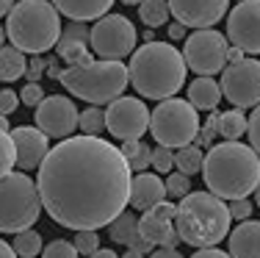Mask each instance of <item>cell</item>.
<instances>
[{"mask_svg": "<svg viewBox=\"0 0 260 258\" xmlns=\"http://www.w3.org/2000/svg\"><path fill=\"white\" fill-rule=\"evenodd\" d=\"M221 97L233 103V108H257L260 100V64L257 59H241L238 64H227L221 70Z\"/></svg>", "mask_w": 260, "mask_h": 258, "instance_id": "8fae6325", "label": "cell"}, {"mask_svg": "<svg viewBox=\"0 0 260 258\" xmlns=\"http://www.w3.org/2000/svg\"><path fill=\"white\" fill-rule=\"evenodd\" d=\"M139 17L147 28H160L169 20V6H166V0H141Z\"/></svg>", "mask_w": 260, "mask_h": 258, "instance_id": "484cf974", "label": "cell"}, {"mask_svg": "<svg viewBox=\"0 0 260 258\" xmlns=\"http://www.w3.org/2000/svg\"><path fill=\"white\" fill-rule=\"evenodd\" d=\"M55 50L70 67H83L94 61L89 53V45H80V42H55Z\"/></svg>", "mask_w": 260, "mask_h": 258, "instance_id": "83f0119b", "label": "cell"}, {"mask_svg": "<svg viewBox=\"0 0 260 258\" xmlns=\"http://www.w3.org/2000/svg\"><path fill=\"white\" fill-rule=\"evenodd\" d=\"M39 214V192L25 172H9L0 178V233L28 231Z\"/></svg>", "mask_w": 260, "mask_h": 258, "instance_id": "52a82bcc", "label": "cell"}, {"mask_svg": "<svg viewBox=\"0 0 260 258\" xmlns=\"http://www.w3.org/2000/svg\"><path fill=\"white\" fill-rule=\"evenodd\" d=\"M119 258H144V255L136 253V250H127V253H125V255H119Z\"/></svg>", "mask_w": 260, "mask_h": 258, "instance_id": "f907efd6", "label": "cell"}, {"mask_svg": "<svg viewBox=\"0 0 260 258\" xmlns=\"http://www.w3.org/2000/svg\"><path fill=\"white\" fill-rule=\"evenodd\" d=\"M160 200H166V189H164L160 175H152V172H139L136 178H130L127 203L136 208V211H147V208L158 206Z\"/></svg>", "mask_w": 260, "mask_h": 258, "instance_id": "ac0fdd59", "label": "cell"}, {"mask_svg": "<svg viewBox=\"0 0 260 258\" xmlns=\"http://www.w3.org/2000/svg\"><path fill=\"white\" fill-rule=\"evenodd\" d=\"M34 183L53 222L97 231L125 211L130 167L116 145L100 136H70L47 150Z\"/></svg>", "mask_w": 260, "mask_h": 258, "instance_id": "6da1fadb", "label": "cell"}, {"mask_svg": "<svg viewBox=\"0 0 260 258\" xmlns=\"http://www.w3.org/2000/svg\"><path fill=\"white\" fill-rule=\"evenodd\" d=\"M72 247L78 255H91L94 250H100V236H97V231H78Z\"/></svg>", "mask_w": 260, "mask_h": 258, "instance_id": "4dcf8cb0", "label": "cell"}, {"mask_svg": "<svg viewBox=\"0 0 260 258\" xmlns=\"http://www.w3.org/2000/svg\"><path fill=\"white\" fill-rule=\"evenodd\" d=\"M89 258H119V255H116L114 250H103V247H100V250H94Z\"/></svg>", "mask_w": 260, "mask_h": 258, "instance_id": "7dc6e473", "label": "cell"}, {"mask_svg": "<svg viewBox=\"0 0 260 258\" xmlns=\"http://www.w3.org/2000/svg\"><path fill=\"white\" fill-rule=\"evenodd\" d=\"M175 167L180 175L185 178H191V175H197V172L202 169V150L197 145H185L180 147V150L175 153Z\"/></svg>", "mask_w": 260, "mask_h": 258, "instance_id": "4316f807", "label": "cell"}, {"mask_svg": "<svg viewBox=\"0 0 260 258\" xmlns=\"http://www.w3.org/2000/svg\"><path fill=\"white\" fill-rule=\"evenodd\" d=\"M191 258H230L224 253V250H219V247H205V250H197Z\"/></svg>", "mask_w": 260, "mask_h": 258, "instance_id": "60d3db41", "label": "cell"}, {"mask_svg": "<svg viewBox=\"0 0 260 258\" xmlns=\"http://www.w3.org/2000/svg\"><path fill=\"white\" fill-rule=\"evenodd\" d=\"M108 233H111V239H114L116 244H127V250H136V253H150V244L144 242V239L139 236V217L136 214H127V211H122L116 219H111L108 225Z\"/></svg>", "mask_w": 260, "mask_h": 258, "instance_id": "ffe728a7", "label": "cell"}, {"mask_svg": "<svg viewBox=\"0 0 260 258\" xmlns=\"http://www.w3.org/2000/svg\"><path fill=\"white\" fill-rule=\"evenodd\" d=\"M11 6H14V0H0V17H6L11 11Z\"/></svg>", "mask_w": 260, "mask_h": 258, "instance_id": "c3c4849f", "label": "cell"}, {"mask_svg": "<svg viewBox=\"0 0 260 258\" xmlns=\"http://www.w3.org/2000/svg\"><path fill=\"white\" fill-rule=\"evenodd\" d=\"M105 128L114 139L122 142H136L147 133L150 125V108L139 97H116L108 103V111H103Z\"/></svg>", "mask_w": 260, "mask_h": 258, "instance_id": "7c38bea8", "label": "cell"}, {"mask_svg": "<svg viewBox=\"0 0 260 258\" xmlns=\"http://www.w3.org/2000/svg\"><path fill=\"white\" fill-rule=\"evenodd\" d=\"M78 128H80V136H100L105 131V117L100 106H89L86 111L78 114Z\"/></svg>", "mask_w": 260, "mask_h": 258, "instance_id": "f546056e", "label": "cell"}, {"mask_svg": "<svg viewBox=\"0 0 260 258\" xmlns=\"http://www.w3.org/2000/svg\"><path fill=\"white\" fill-rule=\"evenodd\" d=\"M185 61L175 45L169 42H147L139 50H133L127 67V83L141 97L150 100H169L185 83Z\"/></svg>", "mask_w": 260, "mask_h": 258, "instance_id": "3957f363", "label": "cell"}, {"mask_svg": "<svg viewBox=\"0 0 260 258\" xmlns=\"http://www.w3.org/2000/svg\"><path fill=\"white\" fill-rule=\"evenodd\" d=\"M227 47L230 45H227L224 34L213 28H202L185 36V47L180 56L185 61V70H194L197 75L210 78L227 67Z\"/></svg>", "mask_w": 260, "mask_h": 258, "instance_id": "30bf717a", "label": "cell"}, {"mask_svg": "<svg viewBox=\"0 0 260 258\" xmlns=\"http://www.w3.org/2000/svg\"><path fill=\"white\" fill-rule=\"evenodd\" d=\"M58 42H80V45H89V28H86V22H70L64 28V34H58Z\"/></svg>", "mask_w": 260, "mask_h": 258, "instance_id": "d590c367", "label": "cell"}, {"mask_svg": "<svg viewBox=\"0 0 260 258\" xmlns=\"http://www.w3.org/2000/svg\"><path fill=\"white\" fill-rule=\"evenodd\" d=\"M9 136H11V145H14V164H20V169H36L42 164V158L47 156V150H50V142L39 128L20 125V128H11Z\"/></svg>", "mask_w": 260, "mask_h": 258, "instance_id": "e0dca14e", "label": "cell"}, {"mask_svg": "<svg viewBox=\"0 0 260 258\" xmlns=\"http://www.w3.org/2000/svg\"><path fill=\"white\" fill-rule=\"evenodd\" d=\"M139 236L144 239L147 244H160V247L177 250L180 239L175 233V203L160 200L158 206L141 211L139 217Z\"/></svg>", "mask_w": 260, "mask_h": 258, "instance_id": "9a60e30c", "label": "cell"}, {"mask_svg": "<svg viewBox=\"0 0 260 258\" xmlns=\"http://www.w3.org/2000/svg\"><path fill=\"white\" fill-rule=\"evenodd\" d=\"M241 59H244V53L238 47H227V64H238Z\"/></svg>", "mask_w": 260, "mask_h": 258, "instance_id": "f6af8a7d", "label": "cell"}, {"mask_svg": "<svg viewBox=\"0 0 260 258\" xmlns=\"http://www.w3.org/2000/svg\"><path fill=\"white\" fill-rule=\"evenodd\" d=\"M150 258H183L177 250H169V247H160L155 250V253H150Z\"/></svg>", "mask_w": 260, "mask_h": 258, "instance_id": "ee69618b", "label": "cell"}, {"mask_svg": "<svg viewBox=\"0 0 260 258\" xmlns=\"http://www.w3.org/2000/svg\"><path fill=\"white\" fill-rule=\"evenodd\" d=\"M147 131H152V139L160 147H169V150L194 145L197 131H200V114L188 106V100L169 97V100H160L152 108Z\"/></svg>", "mask_w": 260, "mask_h": 258, "instance_id": "ba28073f", "label": "cell"}, {"mask_svg": "<svg viewBox=\"0 0 260 258\" xmlns=\"http://www.w3.org/2000/svg\"><path fill=\"white\" fill-rule=\"evenodd\" d=\"M34 120L47 139H70L78 131V108L64 95H45V100L36 106Z\"/></svg>", "mask_w": 260, "mask_h": 258, "instance_id": "4fadbf2b", "label": "cell"}, {"mask_svg": "<svg viewBox=\"0 0 260 258\" xmlns=\"http://www.w3.org/2000/svg\"><path fill=\"white\" fill-rule=\"evenodd\" d=\"M227 211H230V219H238V222H244V219H252V203L249 200H230V206H227Z\"/></svg>", "mask_w": 260, "mask_h": 258, "instance_id": "8d00e7d4", "label": "cell"}, {"mask_svg": "<svg viewBox=\"0 0 260 258\" xmlns=\"http://www.w3.org/2000/svg\"><path fill=\"white\" fill-rule=\"evenodd\" d=\"M169 14L183 28H213L230 9V0H166Z\"/></svg>", "mask_w": 260, "mask_h": 258, "instance_id": "2e32d148", "label": "cell"}, {"mask_svg": "<svg viewBox=\"0 0 260 258\" xmlns=\"http://www.w3.org/2000/svg\"><path fill=\"white\" fill-rule=\"evenodd\" d=\"M42 258H78L72 242H64V239H55L45 250H42Z\"/></svg>", "mask_w": 260, "mask_h": 258, "instance_id": "e575fe53", "label": "cell"}, {"mask_svg": "<svg viewBox=\"0 0 260 258\" xmlns=\"http://www.w3.org/2000/svg\"><path fill=\"white\" fill-rule=\"evenodd\" d=\"M6 36L20 53H47L61 34V14L47 0H20L11 6Z\"/></svg>", "mask_w": 260, "mask_h": 258, "instance_id": "5b68a950", "label": "cell"}, {"mask_svg": "<svg viewBox=\"0 0 260 258\" xmlns=\"http://www.w3.org/2000/svg\"><path fill=\"white\" fill-rule=\"evenodd\" d=\"M175 225L177 239L194 250L216 247L230 233V211L224 200L210 192H188L180 197V206H175Z\"/></svg>", "mask_w": 260, "mask_h": 258, "instance_id": "277c9868", "label": "cell"}, {"mask_svg": "<svg viewBox=\"0 0 260 258\" xmlns=\"http://www.w3.org/2000/svg\"><path fill=\"white\" fill-rule=\"evenodd\" d=\"M202 178L213 197L246 200L260 181L257 153L244 142L210 145V150L202 156Z\"/></svg>", "mask_w": 260, "mask_h": 258, "instance_id": "7a4b0ae2", "label": "cell"}, {"mask_svg": "<svg viewBox=\"0 0 260 258\" xmlns=\"http://www.w3.org/2000/svg\"><path fill=\"white\" fill-rule=\"evenodd\" d=\"M14 255H22V258H36L42 253V233H36L34 228L28 231H20L14 236V244H11Z\"/></svg>", "mask_w": 260, "mask_h": 258, "instance_id": "f1b7e54d", "label": "cell"}, {"mask_svg": "<svg viewBox=\"0 0 260 258\" xmlns=\"http://www.w3.org/2000/svg\"><path fill=\"white\" fill-rule=\"evenodd\" d=\"M20 108V97L14 89H0V117H9L11 111Z\"/></svg>", "mask_w": 260, "mask_h": 258, "instance_id": "74e56055", "label": "cell"}, {"mask_svg": "<svg viewBox=\"0 0 260 258\" xmlns=\"http://www.w3.org/2000/svg\"><path fill=\"white\" fill-rule=\"evenodd\" d=\"M136 25L122 14H105L89 31V45L100 61H122L136 50Z\"/></svg>", "mask_w": 260, "mask_h": 258, "instance_id": "9c48e42d", "label": "cell"}, {"mask_svg": "<svg viewBox=\"0 0 260 258\" xmlns=\"http://www.w3.org/2000/svg\"><path fill=\"white\" fill-rule=\"evenodd\" d=\"M114 0H53V9L58 14L70 17L72 22H89L108 14Z\"/></svg>", "mask_w": 260, "mask_h": 258, "instance_id": "44dd1931", "label": "cell"}, {"mask_svg": "<svg viewBox=\"0 0 260 258\" xmlns=\"http://www.w3.org/2000/svg\"><path fill=\"white\" fill-rule=\"evenodd\" d=\"M221 100V89H219V81L213 78H197V81L188 83V106L194 108L197 114L200 111H216Z\"/></svg>", "mask_w": 260, "mask_h": 258, "instance_id": "7402d4cb", "label": "cell"}, {"mask_svg": "<svg viewBox=\"0 0 260 258\" xmlns=\"http://www.w3.org/2000/svg\"><path fill=\"white\" fill-rule=\"evenodd\" d=\"M122 3H125V6H139L141 0H122Z\"/></svg>", "mask_w": 260, "mask_h": 258, "instance_id": "816d5d0a", "label": "cell"}, {"mask_svg": "<svg viewBox=\"0 0 260 258\" xmlns=\"http://www.w3.org/2000/svg\"><path fill=\"white\" fill-rule=\"evenodd\" d=\"M238 3H241V0H238Z\"/></svg>", "mask_w": 260, "mask_h": 258, "instance_id": "db71d44e", "label": "cell"}, {"mask_svg": "<svg viewBox=\"0 0 260 258\" xmlns=\"http://www.w3.org/2000/svg\"><path fill=\"white\" fill-rule=\"evenodd\" d=\"M28 70L25 53H20L17 47H0V81H20Z\"/></svg>", "mask_w": 260, "mask_h": 258, "instance_id": "603a6c76", "label": "cell"}, {"mask_svg": "<svg viewBox=\"0 0 260 258\" xmlns=\"http://www.w3.org/2000/svg\"><path fill=\"white\" fill-rule=\"evenodd\" d=\"M14 169V145H11V136L0 131V178L9 175Z\"/></svg>", "mask_w": 260, "mask_h": 258, "instance_id": "836d02e7", "label": "cell"}, {"mask_svg": "<svg viewBox=\"0 0 260 258\" xmlns=\"http://www.w3.org/2000/svg\"><path fill=\"white\" fill-rule=\"evenodd\" d=\"M164 189H166V194H172V197H185V194L191 192V178H185L180 175V172H169L166 175V181H164Z\"/></svg>", "mask_w": 260, "mask_h": 258, "instance_id": "1f68e13d", "label": "cell"}, {"mask_svg": "<svg viewBox=\"0 0 260 258\" xmlns=\"http://www.w3.org/2000/svg\"><path fill=\"white\" fill-rule=\"evenodd\" d=\"M0 131H3V133L11 131V125H9V120H6V117H0Z\"/></svg>", "mask_w": 260, "mask_h": 258, "instance_id": "681fc988", "label": "cell"}, {"mask_svg": "<svg viewBox=\"0 0 260 258\" xmlns=\"http://www.w3.org/2000/svg\"><path fill=\"white\" fill-rule=\"evenodd\" d=\"M150 167L158 169V172H166L169 175L172 167H175V150H169V147H152V156H150Z\"/></svg>", "mask_w": 260, "mask_h": 258, "instance_id": "d6a6232c", "label": "cell"}, {"mask_svg": "<svg viewBox=\"0 0 260 258\" xmlns=\"http://www.w3.org/2000/svg\"><path fill=\"white\" fill-rule=\"evenodd\" d=\"M246 131V117L241 108H230V111L219 114V133L224 136V142H238Z\"/></svg>", "mask_w": 260, "mask_h": 258, "instance_id": "cb8c5ba5", "label": "cell"}, {"mask_svg": "<svg viewBox=\"0 0 260 258\" xmlns=\"http://www.w3.org/2000/svg\"><path fill=\"white\" fill-rule=\"evenodd\" d=\"M230 239V258H260V222L257 219H244L238 228L227 233Z\"/></svg>", "mask_w": 260, "mask_h": 258, "instance_id": "d6986e66", "label": "cell"}, {"mask_svg": "<svg viewBox=\"0 0 260 258\" xmlns=\"http://www.w3.org/2000/svg\"><path fill=\"white\" fill-rule=\"evenodd\" d=\"M119 153H122V158L127 161V167H130V169L144 172L147 167H150L152 147H150V145H144L141 139H136V142H125V145L119 147Z\"/></svg>", "mask_w": 260, "mask_h": 258, "instance_id": "d4e9b609", "label": "cell"}, {"mask_svg": "<svg viewBox=\"0 0 260 258\" xmlns=\"http://www.w3.org/2000/svg\"><path fill=\"white\" fill-rule=\"evenodd\" d=\"M0 258H17L14 250H11V244H6L3 239H0Z\"/></svg>", "mask_w": 260, "mask_h": 258, "instance_id": "bcb514c9", "label": "cell"}, {"mask_svg": "<svg viewBox=\"0 0 260 258\" xmlns=\"http://www.w3.org/2000/svg\"><path fill=\"white\" fill-rule=\"evenodd\" d=\"M42 70H45V61H42V59H36L34 64H30V70H25L28 78H30V83H36V78L42 75Z\"/></svg>", "mask_w": 260, "mask_h": 258, "instance_id": "7bdbcfd3", "label": "cell"}, {"mask_svg": "<svg viewBox=\"0 0 260 258\" xmlns=\"http://www.w3.org/2000/svg\"><path fill=\"white\" fill-rule=\"evenodd\" d=\"M257 125H260V114H257V108H252V114L246 117V131L244 133H249V147L257 153V145H260V131H257Z\"/></svg>", "mask_w": 260, "mask_h": 258, "instance_id": "f35d334b", "label": "cell"}, {"mask_svg": "<svg viewBox=\"0 0 260 258\" xmlns=\"http://www.w3.org/2000/svg\"><path fill=\"white\" fill-rule=\"evenodd\" d=\"M3 39H6V31H3V25H0V47H3Z\"/></svg>", "mask_w": 260, "mask_h": 258, "instance_id": "f5cc1de1", "label": "cell"}, {"mask_svg": "<svg viewBox=\"0 0 260 258\" xmlns=\"http://www.w3.org/2000/svg\"><path fill=\"white\" fill-rule=\"evenodd\" d=\"M64 83L70 95L80 97V100L91 103V106H103L127 89V67L122 61H91L83 67H67L55 78Z\"/></svg>", "mask_w": 260, "mask_h": 258, "instance_id": "8992f818", "label": "cell"}, {"mask_svg": "<svg viewBox=\"0 0 260 258\" xmlns=\"http://www.w3.org/2000/svg\"><path fill=\"white\" fill-rule=\"evenodd\" d=\"M260 3L257 0H241L227 17V45L238 47L241 53H260Z\"/></svg>", "mask_w": 260, "mask_h": 258, "instance_id": "5bb4252c", "label": "cell"}, {"mask_svg": "<svg viewBox=\"0 0 260 258\" xmlns=\"http://www.w3.org/2000/svg\"><path fill=\"white\" fill-rule=\"evenodd\" d=\"M185 31H188V28H183L180 22H172V25L166 28V34H169V39H172V42H180V39H185V36H188Z\"/></svg>", "mask_w": 260, "mask_h": 258, "instance_id": "b9f144b4", "label": "cell"}, {"mask_svg": "<svg viewBox=\"0 0 260 258\" xmlns=\"http://www.w3.org/2000/svg\"><path fill=\"white\" fill-rule=\"evenodd\" d=\"M17 97H20L25 106H34V108H36L42 100H45V92H42L39 83H28L25 89H22V95H17Z\"/></svg>", "mask_w": 260, "mask_h": 258, "instance_id": "ab89813d", "label": "cell"}]
</instances>
